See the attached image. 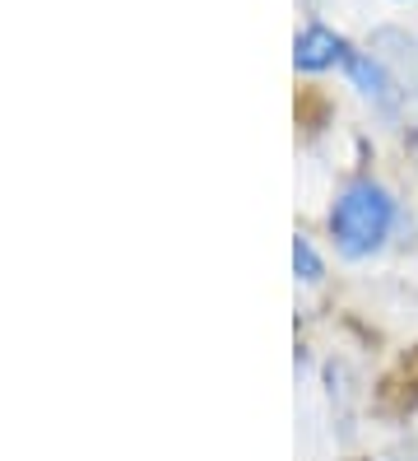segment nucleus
Instances as JSON below:
<instances>
[{
    "label": "nucleus",
    "mask_w": 418,
    "mask_h": 461,
    "mask_svg": "<svg viewBox=\"0 0 418 461\" xmlns=\"http://www.w3.org/2000/svg\"><path fill=\"white\" fill-rule=\"evenodd\" d=\"M340 75L349 79V89H353L362 103H368L381 122H396V117L405 113L409 94H405V85H400V75L386 66L381 51H372V47H353Z\"/></svg>",
    "instance_id": "nucleus-2"
},
{
    "label": "nucleus",
    "mask_w": 418,
    "mask_h": 461,
    "mask_svg": "<svg viewBox=\"0 0 418 461\" xmlns=\"http://www.w3.org/2000/svg\"><path fill=\"white\" fill-rule=\"evenodd\" d=\"M405 224V205L377 177H349L325 210V238L340 261H372L396 242Z\"/></svg>",
    "instance_id": "nucleus-1"
},
{
    "label": "nucleus",
    "mask_w": 418,
    "mask_h": 461,
    "mask_svg": "<svg viewBox=\"0 0 418 461\" xmlns=\"http://www.w3.org/2000/svg\"><path fill=\"white\" fill-rule=\"evenodd\" d=\"M349 51H353V42L340 29H330V23H321V19H307L298 29V38H293V70H302V75L344 70Z\"/></svg>",
    "instance_id": "nucleus-3"
},
{
    "label": "nucleus",
    "mask_w": 418,
    "mask_h": 461,
    "mask_svg": "<svg viewBox=\"0 0 418 461\" xmlns=\"http://www.w3.org/2000/svg\"><path fill=\"white\" fill-rule=\"evenodd\" d=\"M293 276H298V285H321L325 280V257L307 233L293 238Z\"/></svg>",
    "instance_id": "nucleus-4"
}]
</instances>
